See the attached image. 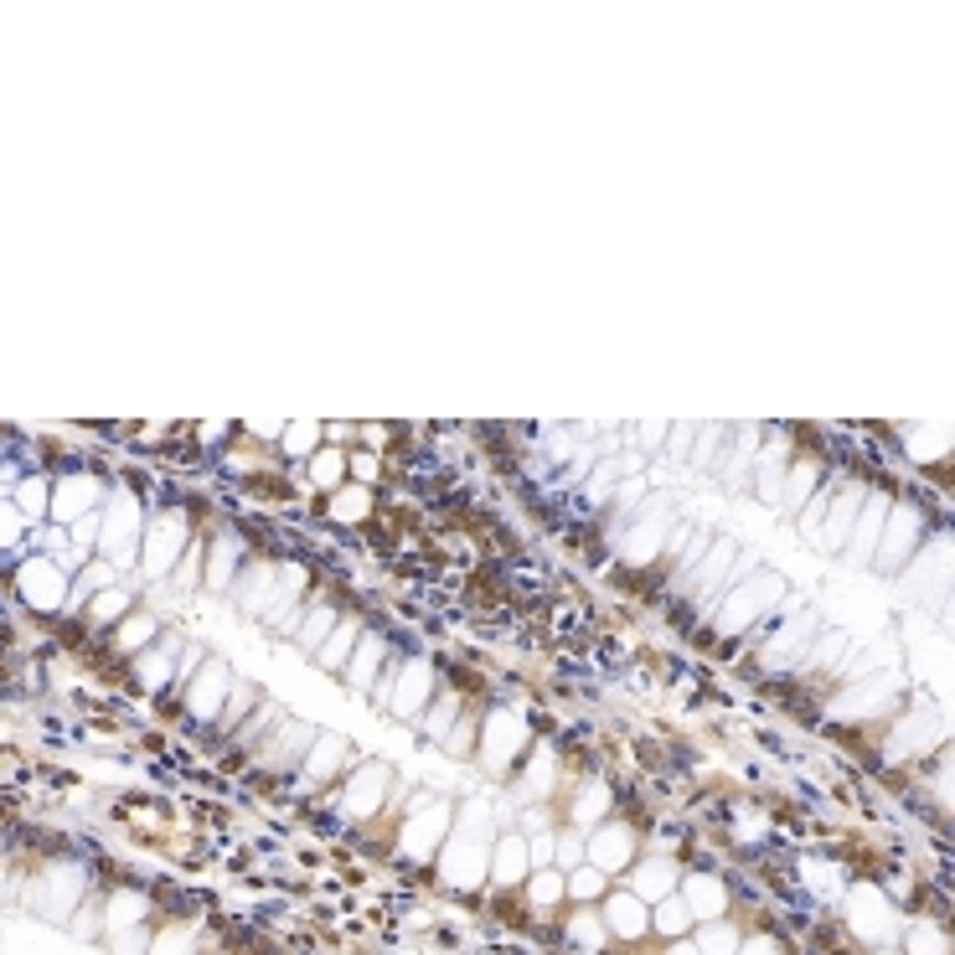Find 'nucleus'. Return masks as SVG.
<instances>
[{
	"mask_svg": "<svg viewBox=\"0 0 955 955\" xmlns=\"http://www.w3.org/2000/svg\"><path fill=\"white\" fill-rule=\"evenodd\" d=\"M346 460L357 465V476H362V480H373V476H377V455H346Z\"/></svg>",
	"mask_w": 955,
	"mask_h": 955,
	"instance_id": "obj_56",
	"label": "nucleus"
},
{
	"mask_svg": "<svg viewBox=\"0 0 955 955\" xmlns=\"http://www.w3.org/2000/svg\"><path fill=\"white\" fill-rule=\"evenodd\" d=\"M11 532H16V517L5 512V517H0V537H11Z\"/></svg>",
	"mask_w": 955,
	"mask_h": 955,
	"instance_id": "obj_59",
	"label": "nucleus"
},
{
	"mask_svg": "<svg viewBox=\"0 0 955 955\" xmlns=\"http://www.w3.org/2000/svg\"><path fill=\"white\" fill-rule=\"evenodd\" d=\"M692 434H698V424H677V429H666V455H671V460H687V455H692Z\"/></svg>",
	"mask_w": 955,
	"mask_h": 955,
	"instance_id": "obj_50",
	"label": "nucleus"
},
{
	"mask_svg": "<svg viewBox=\"0 0 955 955\" xmlns=\"http://www.w3.org/2000/svg\"><path fill=\"white\" fill-rule=\"evenodd\" d=\"M785 604V579L769 574V568L754 564V553H739V579L723 589V599L713 604V625L718 635H739V631H754L775 620V610Z\"/></svg>",
	"mask_w": 955,
	"mask_h": 955,
	"instance_id": "obj_1",
	"label": "nucleus"
},
{
	"mask_svg": "<svg viewBox=\"0 0 955 955\" xmlns=\"http://www.w3.org/2000/svg\"><path fill=\"white\" fill-rule=\"evenodd\" d=\"M171 656H176V646H171V641H166V646H160V651H151V656L140 662V666H145L140 677H145V682H151V687L160 682V677H171Z\"/></svg>",
	"mask_w": 955,
	"mask_h": 955,
	"instance_id": "obj_49",
	"label": "nucleus"
},
{
	"mask_svg": "<svg viewBox=\"0 0 955 955\" xmlns=\"http://www.w3.org/2000/svg\"><path fill=\"white\" fill-rule=\"evenodd\" d=\"M455 718H460V698H455V692H434V702H429L424 708V718H419V723H424V734L429 739H444L449 734V729H455Z\"/></svg>",
	"mask_w": 955,
	"mask_h": 955,
	"instance_id": "obj_36",
	"label": "nucleus"
},
{
	"mask_svg": "<svg viewBox=\"0 0 955 955\" xmlns=\"http://www.w3.org/2000/svg\"><path fill=\"white\" fill-rule=\"evenodd\" d=\"M682 904L692 914V924H708V920H729V884L718 873H692L682 884Z\"/></svg>",
	"mask_w": 955,
	"mask_h": 955,
	"instance_id": "obj_22",
	"label": "nucleus"
},
{
	"mask_svg": "<svg viewBox=\"0 0 955 955\" xmlns=\"http://www.w3.org/2000/svg\"><path fill=\"white\" fill-rule=\"evenodd\" d=\"M785 470H790V460H785V440L775 434V429H765V449L754 455V470H749V486L759 496H765L769 512H780V486H785Z\"/></svg>",
	"mask_w": 955,
	"mask_h": 955,
	"instance_id": "obj_19",
	"label": "nucleus"
},
{
	"mask_svg": "<svg viewBox=\"0 0 955 955\" xmlns=\"http://www.w3.org/2000/svg\"><path fill=\"white\" fill-rule=\"evenodd\" d=\"M904 692V671L899 666H884L873 682H857L853 692H842V698L826 708L832 718H842V723H863V718H873V713H884V702H893Z\"/></svg>",
	"mask_w": 955,
	"mask_h": 955,
	"instance_id": "obj_11",
	"label": "nucleus"
},
{
	"mask_svg": "<svg viewBox=\"0 0 955 955\" xmlns=\"http://www.w3.org/2000/svg\"><path fill=\"white\" fill-rule=\"evenodd\" d=\"M99 501V486L93 480H68L63 491H57V517H78L84 507H93Z\"/></svg>",
	"mask_w": 955,
	"mask_h": 955,
	"instance_id": "obj_43",
	"label": "nucleus"
},
{
	"mask_svg": "<svg viewBox=\"0 0 955 955\" xmlns=\"http://www.w3.org/2000/svg\"><path fill=\"white\" fill-rule=\"evenodd\" d=\"M702 955H739V930L729 920H708L698 924V940H692Z\"/></svg>",
	"mask_w": 955,
	"mask_h": 955,
	"instance_id": "obj_37",
	"label": "nucleus"
},
{
	"mask_svg": "<svg viewBox=\"0 0 955 955\" xmlns=\"http://www.w3.org/2000/svg\"><path fill=\"white\" fill-rule=\"evenodd\" d=\"M120 610H124V595L120 589H109V595L99 599V614H120Z\"/></svg>",
	"mask_w": 955,
	"mask_h": 955,
	"instance_id": "obj_57",
	"label": "nucleus"
},
{
	"mask_svg": "<svg viewBox=\"0 0 955 955\" xmlns=\"http://www.w3.org/2000/svg\"><path fill=\"white\" fill-rule=\"evenodd\" d=\"M528 893H532V904H543V909L558 904V899H564V868H537Z\"/></svg>",
	"mask_w": 955,
	"mask_h": 955,
	"instance_id": "obj_44",
	"label": "nucleus"
},
{
	"mask_svg": "<svg viewBox=\"0 0 955 955\" xmlns=\"http://www.w3.org/2000/svg\"><path fill=\"white\" fill-rule=\"evenodd\" d=\"M723 440H729V429H723V424H702L698 434H692V455H687V465H698V470H713Z\"/></svg>",
	"mask_w": 955,
	"mask_h": 955,
	"instance_id": "obj_39",
	"label": "nucleus"
},
{
	"mask_svg": "<svg viewBox=\"0 0 955 955\" xmlns=\"http://www.w3.org/2000/svg\"><path fill=\"white\" fill-rule=\"evenodd\" d=\"M579 486H584V496H589V507H595V512H604V507H610V496H614V486H620V465H614V455H604V460H599L595 470L579 480Z\"/></svg>",
	"mask_w": 955,
	"mask_h": 955,
	"instance_id": "obj_35",
	"label": "nucleus"
},
{
	"mask_svg": "<svg viewBox=\"0 0 955 955\" xmlns=\"http://www.w3.org/2000/svg\"><path fill=\"white\" fill-rule=\"evenodd\" d=\"M449 826H455L449 806L429 801V796H413V811H409V821H403V853L419 857V863H424V857H434L444 847Z\"/></svg>",
	"mask_w": 955,
	"mask_h": 955,
	"instance_id": "obj_10",
	"label": "nucleus"
},
{
	"mask_svg": "<svg viewBox=\"0 0 955 955\" xmlns=\"http://www.w3.org/2000/svg\"><path fill=\"white\" fill-rule=\"evenodd\" d=\"M584 857H589V868H599L604 878L620 868H631L635 863V832L631 826H599L589 842H584Z\"/></svg>",
	"mask_w": 955,
	"mask_h": 955,
	"instance_id": "obj_21",
	"label": "nucleus"
},
{
	"mask_svg": "<svg viewBox=\"0 0 955 955\" xmlns=\"http://www.w3.org/2000/svg\"><path fill=\"white\" fill-rule=\"evenodd\" d=\"M21 595L32 599V604H42V610L63 604V579H57V568L52 564H26L21 568Z\"/></svg>",
	"mask_w": 955,
	"mask_h": 955,
	"instance_id": "obj_31",
	"label": "nucleus"
},
{
	"mask_svg": "<svg viewBox=\"0 0 955 955\" xmlns=\"http://www.w3.org/2000/svg\"><path fill=\"white\" fill-rule=\"evenodd\" d=\"M336 625H342V610H336L331 599H315L310 610H300V625H295V641H300V646H306L310 656H315V651H321V641H325V635H331V631H336Z\"/></svg>",
	"mask_w": 955,
	"mask_h": 955,
	"instance_id": "obj_29",
	"label": "nucleus"
},
{
	"mask_svg": "<svg viewBox=\"0 0 955 955\" xmlns=\"http://www.w3.org/2000/svg\"><path fill=\"white\" fill-rule=\"evenodd\" d=\"M243 558H248V543H238L233 532H227V537H218V543H212V568H207L212 589H227V584H233V568H238Z\"/></svg>",
	"mask_w": 955,
	"mask_h": 955,
	"instance_id": "obj_33",
	"label": "nucleus"
},
{
	"mask_svg": "<svg viewBox=\"0 0 955 955\" xmlns=\"http://www.w3.org/2000/svg\"><path fill=\"white\" fill-rule=\"evenodd\" d=\"M367 512H373V501H367L362 486H346V491L331 501V522H362Z\"/></svg>",
	"mask_w": 955,
	"mask_h": 955,
	"instance_id": "obj_45",
	"label": "nucleus"
},
{
	"mask_svg": "<svg viewBox=\"0 0 955 955\" xmlns=\"http://www.w3.org/2000/svg\"><path fill=\"white\" fill-rule=\"evenodd\" d=\"M434 692H440V671H434V662H424V656H409V662L392 656V662L382 666V677H377V698L388 702V713L403 718V723L424 718Z\"/></svg>",
	"mask_w": 955,
	"mask_h": 955,
	"instance_id": "obj_2",
	"label": "nucleus"
},
{
	"mask_svg": "<svg viewBox=\"0 0 955 955\" xmlns=\"http://www.w3.org/2000/svg\"><path fill=\"white\" fill-rule=\"evenodd\" d=\"M310 744H315V729L300 723V718H290V723L274 729V739H258V765L274 769V775H300Z\"/></svg>",
	"mask_w": 955,
	"mask_h": 955,
	"instance_id": "obj_12",
	"label": "nucleus"
},
{
	"mask_svg": "<svg viewBox=\"0 0 955 955\" xmlns=\"http://www.w3.org/2000/svg\"><path fill=\"white\" fill-rule=\"evenodd\" d=\"M631 893L641 904H656L666 893H677V868H671L666 857H651V863H641V868L631 873Z\"/></svg>",
	"mask_w": 955,
	"mask_h": 955,
	"instance_id": "obj_28",
	"label": "nucleus"
},
{
	"mask_svg": "<svg viewBox=\"0 0 955 955\" xmlns=\"http://www.w3.org/2000/svg\"><path fill=\"white\" fill-rule=\"evenodd\" d=\"M476 749H480V765L491 769V775H507L522 759V749H528V718L512 713V708H491Z\"/></svg>",
	"mask_w": 955,
	"mask_h": 955,
	"instance_id": "obj_7",
	"label": "nucleus"
},
{
	"mask_svg": "<svg viewBox=\"0 0 955 955\" xmlns=\"http://www.w3.org/2000/svg\"><path fill=\"white\" fill-rule=\"evenodd\" d=\"M568 940L584 945V951H599V945H604V924H599V914H579V920L568 924Z\"/></svg>",
	"mask_w": 955,
	"mask_h": 955,
	"instance_id": "obj_48",
	"label": "nucleus"
},
{
	"mask_svg": "<svg viewBox=\"0 0 955 955\" xmlns=\"http://www.w3.org/2000/svg\"><path fill=\"white\" fill-rule=\"evenodd\" d=\"M847 924H853L863 940H873V945H884V940L899 935V914L888 909V899L873 884H857L853 893H847Z\"/></svg>",
	"mask_w": 955,
	"mask_h": 955,
	"instance_id": "obj_14",
	"label": "nucleus"
},
{
	"mask_svg": "<svg viewBox=\"0 0 955 955\" xmlns=\"http://www.w3.org/2000/svg\"><path fill=\"white\" fill-rule=\"evenodd\" d=\"M625 440H631V449H635V455H646V460H651V455H656V449H662V444H666V424H662V419H646V424H631V434H625Z\"/></svg>",
	"mask_w": 955,
	"mask_h": 955,
	"instance_id": "obj_46",
	"label": "nucleus"
},
{
	"mask_svg": "<svg viewBox=\"0 0 955 955\" xmlns=\"http://www.w3.org/2000/svg\"><path fill=\"white\" fill-rule=\"evenodd\" d=\"M734 579H739V543L734 537H713L708 553H702V564L692 568V579H687L682 595H692L698 610L713 614V604L723 599V589H729Z\"/></svg>",
	"mask_w": 955,
	"mask_h": 955,
	"instance_id": "obj_8",
	"label": "nucleus"
},
{
	"mask_svg": "<svg viewBox=\"0 0 955 955\" xmlns=\"http://www.w3.org/2000/svg\"><path fill=\"white\" fill-rule=\"evenodd\" d=\"M604 811H610V790H604V785H584V796L579 801H574V821H595V817H604Z\"/></svg>",
	"mask_w": 955,
	"mask_h": 955,
	"instance_id": "obj_47",
	"label": "nucleus"
},
{
	"mask_svg": "<svg viewBox=\"0 0 955 955\" xmlns=\"http://www.w3.org/2000/svg\"><path fill=\"white\" fill-rule=\"evenodd\" d=\"M181 543H187V522H181V517L155 522L151 537H145V564H151V574H166V568L181 558Z\"/></svg>",
	"mask_w": 955,
	"mask_h": 955,
	"instance_id": "obj_26",
	"label": "nucleus"
},
{
	"mask_svg": "<svg viewBox=\"0 0 955 955\" xmlns=\"http://www.w3.org/2000/svg\"><path fill=\"white\" fill-rule=\"evenodd\" d=\"M739 955H780L775 940H739Z\"/></svg>",
	"mask_w": 955,
	"mask_h": 955,
	"instance_id": "obj_55",
	"label": "nucleus"
},
{
	"mask_svg": "<svg viewBox=\"0 0 955 955\" xmlns=\"http://www.w3.org/2000/svg\"><path fill=\"white\" fill-rule=\"evenodd\" d=\"M440 868L455 888H476L480 878H486V868H491V847H486V836H465V832L444 836Z\"/></svg>",
	"mask_w": 955,
	"mask_h": 955,
	"instance_id": "obj_13",
	"label": "nucleus"
},
{
	"mask_svg": "<svg viewBox=\"0 0 955 955\" xmlns=\"http://www.w3.org/2000/svg\"><path fill=\"white\" fill-rule=\"evenodd\" d=\"M754 631H769V641L759 646V671H769V677H775V671H796V666H801L806 646L821 635V620L811 610H801V604H796L785 620H775V625L765 620V625H754Z\"/></svg>",
	"mask_w": 955,
	"mask_h": 955,
	"instance_id": "obj_5",
	"label": "nucleus"
},
{
	"mask_svg": "<svg viewBox=\"0 0 955 955\" xmlns=\"http://www.w3.org/2000/svg\"><path fill=\"white\" fill-rule=\"evenodd\" d=\"M392 790V769L382 765V759H373V765H357V775L342 785V796H336V811H342L346 821H373L377 811H382V801H388Z\"/></svg>",
	"mask_w": 955,
	"mask_h": 955,
	"instance_id": "obj_9",
	"label": "nucleus"
},
{
	"mask_svg": "<svg viewBox=\"0 0 955 955\" xmlns=\"http://www.w3.org/2000/svg\"><path fill=\"white\" fill-rule=\"evenodd\" d=\"M274 718H279V708H274V702H258V718H254V723H243V729H238V744H258V734L269 729Z\"/></svg>",
	"mask_w": 955,
	"mask_h": 955,
	"instance_id": "obj_52",
	"label": "nucleus"
},
{
	"mask_svg": "<svg viewBox=\"0 0 955 955\" xmlns=\"http://www.w3.org/2000/svg\"><path fill=\"white\" fill-rule=\"evenodd\" d=\"M759 444H765V429H759V424L729 429V440H723V449H718V465H713L729 491L749 486V470H754V455H759Z\"/></svg>",
	"mask_w": 955,
	"mask_h": 955,
	"instance_id": "obj_16",
	"label": "nucleus"
},
{
	"mask_svg": "<svg viewBox=\"0 0 955 955\" xmlns=\"http://www.w3.org/2000/svg\"><path fill=\"white\" fill-rule=\"evenodd\" d=\"M388 662H392L388 635H382V631H362L357 651H352V656H346V666H342L346 687H352V692H373L377 677H382V666H388Z\"/></svg>",
	"mask_w": 955,
	"mask_h": 955,
	"instance_id": "obj_17",
	"label": "nucleus"
},
{
	"mask_svg": "<svg viewBox=\"0 0 955 955\" xmlns=\"http://www.w3.org/2000/svg\"><path fill=\"white\" fill-rule=\"evenodd\" d=\"M671 496H646V507L625 522V528L614 532L620 537V558L631 568H651V564H662V547H666V537H671Z\"/></svg>",
	"mask_w": 955,
	"mask_h": 955,
	"instance_id": "obj_3",
	"label": "nucleus"
},
{
	"mask_svg": "<svg viewBox=\"0 0 955 955\" xmlns=\"http://www.w3.org/2000/svg\"><path fill=\"white\" fill-rule=\"evenodd\" d=\"M269 599H274V564H248L238 574V604L243 610H254V614H264L269 610Z\"/></svg>",
	"mask_w": 955,
	"mask_h": 955,
	"instance_id": "obj_32",
	"label": "nucleus"
},
{
	"mask_svg": "<svg viewBox=\"0 0 955 955\" xmlns=\"http://www.w3.org/2000/svg\"><path fill=\"white\" fill-rule=\"evenodd\" d=\"M564 893H568V899H579V904H589V899H604V873H599V868L564 873Z\"/></svg>",
	"mask_w": 955,
	"mask_h": 955,
	"instance_id": "obj_42",
	"label": "nucleus"
},
{
	"mask_svg": "<svg viewBox=\"0 0 955 955\" xmlns=\"http://www.w3.org/2000/svg\"><path fill=\"white\" fill-rule=\"evenodd\" d=\"M599 924H604V935L641 940L651 930V914H646V904L635 899L631 888H625V893H610V899H604V914H599Z\"/></svg>",
	"mask_w": 955,
	"mask_h": 955,
	"instance_id": "obj_23",
	"label": "nucleus"
},
{
	"mask_svg": "<svg viewBox=\"0 0 955 955\" xmlns=\"http://www.w3.org/2000/svg\"><path fill=\"white\" fill-rule=\"evenodd\" d=\"M342 476H346V455H342V449H315V455H310V480H315L321 491L342 486Z\"/></svg>",
	"mask_w": 955,
	"mask_h": 955,
	"instance_id": "obj_40",
	"label": "nucleus"
},
{
	"mask_svg": "<svg viewBox=\"0 0 955 955\" xmlns=\"http://www.w3.org/2000/svg\"><path fill=\"white\" fill-rule=\"evenodd\" d=\"M884 517H888V496L884 491H868V501H863V512H857L853 532H847V547H842V558H847L853 568H868L873 564V547H878Z\"/></svg>",
	"mask_w": 955,
	"mask_h": 955,
	"instance_id": "obj_18",
	"label": "nucleus"
},
{
	"mask_svg": "<svg viewBox=\"0 0 955 955\" xmlns=\"http://www.w3.org/2000/svg\"><path fill=\"white\" fill-rule=\"evenodd\" d=\"M47 480H32V486H21V507H26V512H42V507H47Z\"/></svg>",
	"mask_w": 955,
	"mask_h": 955,
	"instance_id": "obj_53",
	"label": "nucleus"
},
{
	"mask_svg": "<svg viewBox=\"0 0 955 955\" xmlns=\"http://www.w3.org/2000/svg\"><path fill=\"white\" fill-rule=\"evenodd\" d=\"M227 687H233V671L222 662H207V671L197 677V687H191V713L197 718H218L222 713V698H227Z\"/></svg>",
	"mask_w": 955,
	"mask_h": 955,
	"instance_id": "obj_27",
	"label": "nucleus"
},
{
	"mask_svg": "<svg viewBox=\"0 0 955 955\" xmlns=\"http://www.w3.org/2000/svg\"><path fill=\"white\" fill-rule=\"evenodd\" d=\"M357 641H362V620H352V614H342V625L336 631L325 635L321 641V651H315V662L325 666V671H342L346 666V656L357 651Z\"/></svg>",
	"mask_w": 955,
	"mask_h": 955,
	"instance_id": "obj_30",
	"label": "nucleus"
},
{
	"mask_svg": "<svg viewBox=\"0 0 955 955\" xmlns=\"http://www.w3.org/2000/svg\"><path fill=\"white\" fill-rule=\"evenodd\" d=\"M496 878V884H522L532 873V857H528V836L522 832H507V836H496V847H491V868H486Z\"/></svg>",
	"mask_w": 955,
	"mask_h": 955,
	"instance_id": "obj_25",
	"label": "nucleus"
},
{
	"mask_svg": "<svg viewBox=\"0 0 955 955\" xmlns=\"http://www.w3.org/2000/svg\"><path fill=\"white\" fill-rule=\"evenodd\" d=\"M945 584H951V543L945 537H924V547L899 568V589L909 599H920L930 610H945Z\"/></svg>",
	"mask_w": 955,
	"mask_h": 955,
	"instance_id": "obj_6",
	"label": "nucleus"
},
{
	"mask_svg": "<svg viewBox=\"0 0 955 955\" xmlns=\"http://www.w3.org/2000/svg\"><path fill=\"white\" fill-rule=\"evenodd\" d=\"M863 501H868V486H863V480L836 486L832 507H826V517H821V528H817V547L842 553V547H847V532H853V522H857V512H863Z\"/></svg>",
	"mask_w": 955,
	"mask_h": 955,
	"instance_id": "obj_15",
	"label": "nucleus"
},
{
	"mask_svg": "<svg viewBox=\"0 0 955 955\" xmlns=\"http://www.w3.org/2000/svg\"><path fill=\"white\" fill-rule=\"evenodd\" d=\"M909 955H951V940L935 920H920L909 924Z\"/></svg>",
	"mask_w": 955,
	"mask_h": 955,
	"instance_id": "obj_41",
	"label": "nucleus"
},
{
	"mask_svg": "<svg viewBox=\"0 0 955 955\" xmlns=\"http://www.w3.org/2000/svg\"><path fill=\"white\" fill-rule=\"evenodd\" d=\"M806 873H811V884H817L821 893H836V868L832 863H806Z\"/></svg>",
	"mask_w": 955,
	"mask_h": 955,
	"instance_id": "obj_54",
	"label": "nucleus"
},
{
	"mask_svg": "<svg viewBox=\"0 0 955 955\" xmlns=\"http://www.w3.org/2000/svg\"><path fill=\"white\" fill-rule=\"evenodd\" d=\"M346 765H352V744H346L342 734H315L306 765H300V780H306L310 790H321V785H331Z\"/></svg>",
	"mask_w": 955,
	"mask_h": 955,
	"instance_id": "obj_20",
	"label": "nucleus"
},
{
	"mask_svg": "<svg viewBox=\"0 0 955 955\" xmlns=\"http://www.w3.org/2000/svg\"><path fill=\"white\" fill-rule=\"evenodd\" d=\"M248 702H254V687H233V702H227V708L218 713L222 729H238V718L248 713Z\"/></svg>",
	"mask_w": 955,
	"mask_h": 955,
	"instance_id": "obj_51",
	"label": "nucleus"
},
{
	"mask_svg": "<svg viewBox=\"0 0 955 955\" xmlns=\"http://www.w3.org/2000/svg\"><path fill=\"white\" fill-rule=\"evenodd\" d=\"M924 537H930V528H924L920 501H888L884 532H878V547H873V568L878 574H899L924 547Z\"/></svg>",
	"mask_w": 955,
	"mask_h": 955,
	"instance_id": "obj_4",
	"label": "nucleus"
},
{
	"mask_svg": "<svg viewBox=\"0 0 955 955\" xmlns=\"http://www.w3.org/2000/svg\"><path fill=\"white\" fill-rule=\"evenodd\" d=\"M878 955H899V951H878Z\"/></svg>",
	"mask_w": 955,
	"mask_h": 955,
	"instance_id": "obj_60",
	"label": "nucleus"
},
{
	"mask_svg": "<svg viewBox=\"0 0 955 955\" xmlns=\"http://www.w3.org/2000/svg\"><path fill=\"white\" fill-rule=\"evenodd\" d=\"M666 955H702V951L692 945V940H671V951H666Z\"/></svg>",
	"mask_w": 955,
	"mask_h": 955,
	"instance_id": "obj_58",
	"label": "nucleus"
},
{
	"mask_svg": "<svg viewBox=\"0 0 955 955\" xmlns=\"http://www.w3.org/2000/svg\"><path fill=\"white\" fill-rule=\"evenodd\" d=\"M826 480V470H821V460H811V455H801V460L785 470V486H780V512L785 517H801V507L817 496V486Z\"/></svg>",
	"mask_w": 955,
	"mask_h": 955,
	"instance_id": "obj_24",
	"label": "nucleus"
},
{
	"mask_svg": "<svg viewBox=\"0 0 955 955\" xmlns=\"http://www.w3.org/2000/svg\"><path fill=\"white\" fill-rule=\"evenodd\" d=\"M321 440H325V429L315 424V419H300V424H290L285 434H279V444H285V455H290V460H310Z\"/></svg>",
	"mask_w": 955,
	"mask_h": 955,
	"instance_id": "obj_38",
	"label": "nucleus"
},
{
	"mask_svg": "<svg viewBox=\"0 0 955 955\" xmlns=\"http://www.w3.org/2000/svg\"><path fill=\"white\" fill-rule=\"evenodd\" d=\"M651 930H662L666 940H687V930H692V914H687V904L677 899V893H666V899H656V904H651Z\"/></svg>",
	"mask_w": 955,
	"mask_h": 955,
	"instance_id": "obj_34",
	"label": "nucleus"
}]
</instances>
